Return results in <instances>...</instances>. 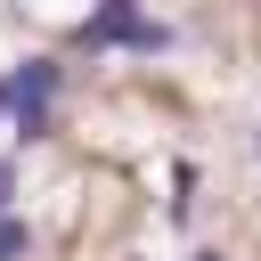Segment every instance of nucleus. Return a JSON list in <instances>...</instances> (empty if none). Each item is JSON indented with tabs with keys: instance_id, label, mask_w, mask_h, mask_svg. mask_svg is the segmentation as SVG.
I'll list each match as a JSON object with an SVG mask.
<instances>
[{
	"instance_id": "1",
	"label": "nucleus",
	"mask_w": 261,
	"mask_h": 261,
	"mask_svg": "<svg viewBox=\"0 0 261 261\" xmlns=\"http://www.w3.org/2000/svg\"><path fill=\"white\" fill-rule=\"evenodd\" d=\"M73 41H82V49H171V24L139 16L130 0H106L98 16H82V24H73Z\"/></svg>"
},
{
	"instance_id": "7",
	"label": "nucleus",
	"mask_w": 261,
	"mask_h": 261,
	"mask_svg": "<svg viewBox=\"0 0 261 261\" xmlns=\"http://www.w3.org/2000/svg\"><path fill=\"white\" fill-rule=\"evenodd\" d=\"M253 155H261V130H253Z\"/></svg>"
},
{
	"instance_id": "5",
	"label": "nucleus",
	"mask_w": 261,
	"mask_h": 261,
	"mask_svg": "<svg viewBox=\"0 0 261 261\" xmlns=\"http://www.w3.org/2000/svg\"><path fill=\"white\" fill-rule=\"evenodd\" d=\"M0 114H16V90H8V82H0Z\"/></svg>"
},
{
	"instance_id": "3",
	"label": "nucleus",
	"mask_w": 261,
	"mask_h": 261,
	"mask_svg": "<svg viewBox=\"0 0 261 261\" xmlns=\"http://www.w3.org/2000/svg\"><path fill=\"white\" fill-rule=\"evenodd\" d=\"M24 253H33V228L8 212V220H0V261H24Z\"/></svg>"
},
{
	"instance_id": "6",
	"label": "nucleus",
	"mask_w": 261,
	"mask_h": 261,
	"mask_svg": "<svg viewBox=\"0 0 261 261\" xmlns=\"http://www.w3.org/2000/svg\"><path fill=\"white\" fill-rule=\"evenodd\" d=\"M188 261H220V253H188Z\"/></svg>"
},
{
	"instance_id": "2",
	"label": "nucleus",
	"mask_w": 261,
	"mask_h": 261,
	"mask_svg": "<svg viewBox=\"0 0 261 261\" xmlns=\"http://www.w3.org/2000/svg\"><path fill=\"white\" fill-rule=\"evenodd\" d=\"M57 82H65V65H57V57H24V65L8 73V90H16V114H24V106H49V98H57Z\"/></svg>"
},
{
	"instance_id": "4",
	"label": "nucleus",
	"mask_w": 261,
	"mask_h": 261,
	"mask_svg": "<svg viewBox=\"0 0 261 261\" xmlns=\"http://www.w3.org/2000/svg\"><path fill=\"white\" fill-rule=\"evenodd\" d=\"M8 196H16V163L0 155V220H8Z\"/></svg>"
}]
</instances>
